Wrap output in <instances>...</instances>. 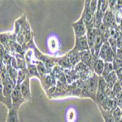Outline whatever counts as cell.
<instances>
[{"instance_id": "obj_20", "label": "cell", "mask_w": 122, "mask_h": 122, "mask_svg": "<svg viewBox=\"0 0 122 122\" xmlns=\"http://www.w3.org/2000/svg\"><path fill=\"white\" fill-rule=\"evenodd\" d=\"M98 4H99V2L98 1H94V0H93V1H91L90 2V9H91V11L92 12V13L94 15L95 13L97 12V8H98Z\"/></svg>"}, {"instance_id": "obj_18", "label": "cell", "mask_w": 122, "mask_h": 122, "mask_svg": "<svg viewBox=\"0 0 122 122\" xmlns=\"http://www.w3.org/2000/svg\"><path fill=\"white\" fill-rule=\"evenodd\" d=\"M26 77V71L24 69L23 70H20L19 72H18V81H17V83H19L20 84L22 82H23Z\"/></svg>"}, {"instance_id": "obj_3", "label": "cell", "mask_w": 122, "mask_h": 122, "mask_svg": "<svg viewBox=\"0 0 122 122\" xmlns=\"http://www.w3.org/2000/svg\"><path fill=\"white\" fill-rule=\"evenodd\" d=\"M11 99H12L13 102V107H15L18 109L26 101L20 91V84H16L15 88L12 92V94H11Z\"/></svg>"}, {"instance_id": "obj_11", "label": "cell", "mask_w": 122, "mask_h": 122, "mask_svg": "<svg viewBox=\"0 0 122 122\" xmlns=\"http://www.w3.org/2000/svg\"><path fill=\"white\" fill-rule=\"evenodd\" d=\"M114 71L113 69V63H109V62H106L105 64V68H104V71L102 75V77H107L110 73H111L112 72Z\"/></svg>"}, {"instance_id": "obj_15", "label": "cell", "mask_w": 122, "mask_h": 122, "mask_svg": "<svg viewBox=\"0 0 122 122\" xmlns=\"http://www.w3.org/2000/svg\"><path fill=\"white\" fill-rule=\"evenodd\" d=\"M121 90H122V88L118 81L112 88V92L114 95H118L121 92Z\"/></svg>"}, {"instance_id": "obj_22", "label": "cell", "mask_w": 122, "mask_h": 122, "mask_svg": "<svg viewBox=\"0 0 122 122\" xmlns=\"http://www.w3.org/2000/svg\"><path fill=\"white\" fill-rule=\"evenodd\" d=\"M108 2H109V7H110V8H113V9H114L115 8V7H116V2H117V1H108Z\"/></svg>"}, {"instance_id": "obj_2", "label": "cell", "mask_w": 122, "mask_h": 122, "mask_svg": "<svg viewBox=\"0 0 122 122\" xmlns=\"http://www.w3.org/2000/svg\"><path fill=\"white\" fill-rule=\"evenodd\" d=\"M72 26L74 30L75 38H81L86 36L87 28L83 20V17L82 15L77 21L74 22L72 24Z\"/></svg>"}, {"instance_id": "obj_9", "label": "cell", "mask_w": 122, "mask_h": 122, "mask_svg": "<svg viewBox=\"0 0 122 122\" xmlns=\"http://www.w3.org/2000/svg\"><path fill=\"white\" fill-rule=\"evenodd\" d=\"M18 110V109L15 107H12L9 109L7 122H19Z\"/></svg>"}, {"instance_id": "obj_8", "label": "cell", "mask_w": 122, "mask_h": 122, "mask_svg": "<svg viewBox=\"0 0 122 122\" xmlns=\"http://www.w3.org/2000/svg\"><path fill=\"white\" fill-rule=\"evenodd\" d=\"M114 20H116L115 15H113L111 11L107 10L105 13H104V16H103V19H102V24L105 27L110 26L113 24V22Z\"/></svg>"}, {"instance_id": "obj_16", "label": "cell", "mask_w": 122, "mask_h": 122, "mask_svg": "<svg viewBox=\"0 0 122 122\" xmlns=\"http://www.w3.org/2000/svg\"><path fill=\"white\" fill-rule=\"evenodd\" d=\"M113 66L114 70H118L121 68H122V60L118 58H115L113 61Z\"/></svg>"}, {"instance_id": "obj_6", "label": "cell", "mask_w": 122, "mask_h": 122, "mask_svg": "<svg viewBox=\"0 0 122 122\" xmlns=\"http://www.w3.org/2000/svg\"><path fill=\"white\" fill-rule=\"evenodd\" d=\"M30 77H27L26 78L20 83V91L25 100H29L31 97V90H30V83H29Z\"/></svg>"}, {"instance_id": "obj_10", "label": "cell", "mask_w": 122, "mask_h": 122, "mask_svg": "<svg viewBox=\"0 0 122 122\" xmlns=\"http://www.w3.org/2000/svg\"><path fill=\"white\" fill-rule=\"evenodd\" d=\"M104 78L108 86V88H112L113 86L115 85V83L118 81H117L118 77H117V75L115 71L112 72L111 73H110L107 77H104Z\"/></svg>"}, {"instance_id": "obj_21", "label": "cell", "mask_w": 122, "mask_h": 122, "mask_svg": "<svg viewBox=\"0 0 122 122\" xmlns=\"http://www.w3.org/2000/svg\"><path fill=\"white\" fill-rule=\"evenodd\" d=\"M109 7V2L108 1H100V9L103 13H105Z\"/></svg>"}, {"instance_id": "obj_13", "label": "cell", "mask_w": 122, "mask_h": 122, "mask_svg": "<svg viewBox=\"0 0 122 122\" xmlns=\"http://www.w3.org/2000/svg\"><path fill=\"white\" fill-rule=\"evenodd\" d=\"M28 73L29 74V77L32 76H37L38 78H40L39 72L37 70V68L35 65H30L28 67Z\"/></svg>"}, {"instance_id": "obj_17", "label": "cell", "mask_w": 122, "mask_h": 122, "mask_svg": "<svg viewBox=\"0 0 122 122\" xmlns=\"http://www.w3.org/2000/svg\"><path fill=\"white\" fill-rule=\"evenodd\" d=\"M105 113H102L103 114V116L105 118V122H115V120L113 118V114L111 113V111L110 112H107V111H105Z\"/></svg>"}, {"instance_id": "obj_23", "label": "cell", "mask_w": 122, "mask_h": 122, "mask_svg": "<svg viewBox=\"0 0 122 122\" xmlns=\"http://www.w3.org/2000/svg\"><path fill=\"white\" fill-rule=\"evenodd\" d=\"M118 82H119V83H120V85H121V86L122 88V78L121 79H119L118 80Z\"/></svg>"}, {"instance_id": "obj_14", "label": "cell", "mask_w": 122, "mask_h": 122, "mask_svg": "<svg viewBox=\"0 0 122 122\" xmlns=\"http://www.w3.org/2000/svg\"><path fill=\"white\" fill-rule=\"evenodd\" d=\"M108 43H109V45H110V48H111V49L113 51V52L115 53H116V52H117V48H118V46H117V42H116V40H115V38H113V37H110V39L108 40Z\"/></svg>"}, {"instance_id": "obj_19", "label": "cell", "mask_w": 122, "mask_h": 122, "mask_svg": "<svg viewBox=\"0 0 122 122\" xmlns=\"http://www.w3.org/2000/svg\"><path fill=\"white\" fill-rule=\"evenodd\" d=\"M115 19L117 23H121L122 20V8L116 9V14H115Z\"/></svg>"}, {"instance_id": "obj_4", "label": "cell", "mask_w": 122, "mask_h": 122, "mask_svg": "<svg viewBox=\"0 0 122 122\" xmlns=\"http://www.w3.org/2000/svg\"><path fill=\"white\" fill-rule=\"evenodd\" d=\"M73 51L81 53L86 51H90L86 36L81 38H75V42Z\"/></svg>"}, {"instance_id": "obj_12", "label": "cell", "mask_w": 122, "mask_h": 122, "mask_svg": "<svg viewBox=\"0 0 122 122\" xmlns=\"http://www.w3.org/2000/svg\"><path fill=\"white\" fill-rule=\"evenodd\" d=\"M113 118L115 120V122H118L121 120V118H122V110L121 107H118L117 108H116L113 113Z\"/></svg>"}, {"instance_id": "obj_5", "label": "cell", "mask_w": 122, "mask_h": 122, "mask_svg": "<svg viewBox=\"0 0 122 122\" xmlns=\"http://www.w3.org/2000/svg\"><path fill=\"white\" fill-rule=\"evenodd\" d=\"M81 60L82 62H83L86 66H89L91 69H93V66L94 64V62L96 60L93 56L92 53H91L90 51H86L81 53Z\"/></svg>"}, {"instance_id": "obj_7", "label": "cell", "mask_w": 122, "mask_h": 122, "mask_svg": "<svg viewBox=\"0 0 122 122\" xmlns=\"http://www.w3.org/2000/svg\"><path fill=\"white\" fill-rule=\"evenodd\" d=\"M105 62L101 59H98L97 60H96V61L94 62V64L93 66V70L94 72V73L99 76H102L103 71H104V68H105Z\"/></svg>"}, {"instance_id": "obj_1", "label": "cell", "mask_w": 122, "mask_h": 122, "mask_svg": "<svg viewBox=\"0 0 122 122\" xmlns=\"http://www.w3.org/2000/svg\"><path fill=\"white\" fill-rule=\"evenodd\" d=\"M115 53L110 48L108 42H105L103 44L102 47L100 49L99 53V57L98 59L104 61L105 63L109 62V63H113L114 59H115Z\"/></svg>"}]
</instances>
